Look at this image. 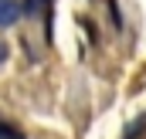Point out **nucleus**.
<instances>
[{
    "label": "nucleus",
    "instance_id": "nucleus-1",
    "mask_svg": "<svg viewBox=\"0 0 146 139\" xmlns=\"http://www.w3.org/2000/svg\"><path fill=\"white\" fill-rule=\"evenodd\" d=\"M21 17V3L17 0H0V27H10Z\"/></svg>",
    "mask_w": 146,
    "mask_h": 139
},
{
    "label": "nucleus",
    "instance_id": "nucleus-2",
    "mask_svg": "<svg viewBox=\"0 0 146 139\" xmlns=\"http://www.w3.org/2000/svg\"><path fill=\"white\" fill-rule=\"evenodd\" d=\"M3 58H7V48H3V44H0V61H3Z\"/></svg>",
    "mask_w": 146,
    "mask_h": 139
}]
</instances>
